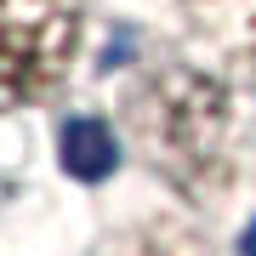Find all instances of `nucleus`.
Masks as SVG:
<instances>
[{"label": "nucleus", "mask_w": 256, "mask_h": 256, "mask_svg": "<svg viewBox=\"0 0 256 256\" xmlns=\"http://www.w3.org/2000/svg\"><path fill=\"white\" fill-rule=\"evenodd\" d=\"M245 92L250 86H239L205 57H176L131 80L120 102V131L131 154L171 194L194 205H216L245 165Z\"/></svg>", "instance_id": "obj_1"}, {"label": "nucleus", "mask_w": 256, "mask_h": 256, "mask_svg": "<svg viewBox=\"0 0 256 256\" xmlns=\"http://www.w3.org/2000/svg\"><path fill=\"white\" fill-rule=\"evenodd\" d=\"M86 0H0V114L46 108L80 68Z\"/></svg>", "instance_id": "obj_2"}, {"label": "nucleus", "mask_w": 256, "mask_h": 256, "mask_svg": "<svg viewBox=\"0 0 256 256\" xmlns=\"http://www.w3.org/2000/svg\"><path fill=\"white\" fill-rule=\"evenodd\" d=\"M188 46L256 92V0H171Z\"/></svg>", "instance_id": "obj_3"}, {"label": "nucleus", "mask_w": 256, "mask_h": 256, "mask_svg": "<svg viewBox=\"0 0 256 256\" xmlns=\"http://www.w3.org/2000/svg\"><path fill=\"white\" fill-rule=\"evenodd\" d=\"M108 160H114V131L102 126V120H74V126L63 131V165L74 176H102L108 171Z\"/></svg>", "instance_id": "obj_4"}]
</instances>
